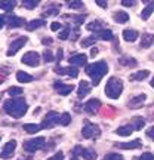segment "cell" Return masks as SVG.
I'll return each mask as SVG.
<instances>
[{
	"label": "cell",
	"instance_id": "6da1fadb",
	"mask_svg": "<svg viewBox=\"0 0 154 160\" xmlns=\"http://www.w3.org/2000/svg\"><path fill=\"white\" fill-rule=\"evenodd\" d=\"M86 74L89 76L92 79V85H99V82L102 79L104 76L108 73V65L105 61H98V62H93V64H89L86 65Z\"/></svg>",
	"mask_w": 154,
	"mask_h": 160
},
{
	"label": "cell",
	"instance_id": "7a4b0ae2",
	"mask_svg": "<svg viewBox=\"0 0 154 160\" xmlns=\"http://www.w3.org/2000/svg\"><path fill=\"white\" fill-rule=\"evenodd\" d=\"M3 110L6 113L15 119H21L25 113H27V102L22 98H17V99H7L3 105Z\"/></svg>",
	"mask_w": 154,
	"mask_h": 160
},
{
	"label": "cell",
	"instance_id": "3957f363",
	"mask_svg": "<svg viewBox=\"0 0 154 160\" xmlns=\"http://www.w3.org/2000/svg\"><path fill=\"white\" fill-rule=\"evenodd\" d=\"M122 91H123V83L117 77H111L105 85V95L111 99H117L122 95Z\"/></svg>",
	"mask_w": 154,
	"mask_h": 160
},
{
	"label": "cell",
	"instance_id": "277c9868",
	"mask_svg": "<svg viewBox=\"0 0 154 160\" xmlns=\"http://www.w3.org/2000/svg\"><path fill=\"white\" fill-rule=\"evenodd\" d=\"M86 125L85 128L82 129V135L83 138L86 139H95L101 135V129H99V126L95 125V123H89V122H85Z\"/></svg>",
	"mask_w": 154,
	"mask_h": 160
},
{
	"label": "cell",
	"instance_id": "5b68a950",
	"mask_svg": "<svg viewBox=\"0 0 154 160\" xmlns=\"http://www.w3.org/2000/svg\"><path fill=\"white\" fill-rule=\"evenodd\" d=\"M45 145V138L43 137H37V138H31V139H27L24 142V148L25 151H30V153H36L37 150H40Z\"/></svg>",
	"mask_w": 154,
	"mask_h": 160
},
{
	"label": "cell",
	"instance_id": "8992f818",
	"mask_svg": "<svg viewBox=\"0 0 154 160\" xmlns=\"http://www.w3.org/2000/svg\"><path fill=\"white\" fill-rule=\"evenodd\" d=\"M59 119H61V116L58 114L57 111H49V113L45 116L43 122H42V128H43V129L53 128L55 123H59Z\"/></svg>",
	"mask_w": 154,
	"mask_h": 160
},
{
	"label": "cell",
	"instance_id": "52a82bcc",
	"mask_svg": "<svg viewBox=\"0 0 154 160\" xmlns=\"http://www.w3.org/2000/svg\"><path fill=\"white\" fill-rule=\"evenodd\" d=\"M21 61H22V64H25V65H30V67H37V65L40 64V55L37 53V52H34V51H30V52H27L22 58H21Z\"/></svg>",
	"mask_w": 154,
	"mask_h": 160
},
{
	"label": "cell",
	"instance_id": "ba28073f",
	"mask_svg": "<svg viewBox=\"0 0 154 160\" xmlns=\"http://www.w3.org/2000/svg\"><path fill=\"white\" fill-rule=\"evenodd\" d=\"M27 40H28V39H27L25 36H22V37H18V39L13 40V42L11 43V46H9L7 52H6V53H7V57H13V55H15V53H17V52L19 51V49H21L25 43H27Z\"/></svg>",
	"mask_w": 154,
	"mask_h": 160
},
{
	"label": "cell",
	"instance_id": "9c48e42d",
	"mask_svg": "<svg viewBox=\"0 0 154 160\" xmlns=\"http://www.w3.org/2000/svg\"><path fill=\"white\" fill-rule=\"evenodd\" d=\"M15 148H17V142L12 139V141H9V142H6L5 148L2 150V153H0V157L2 159H11L12 156H13V153H15Z\"/></svg>",
	"mask_w": 154,
	"mask_h": 160
},
{
	"label": "cell",
	"instance_id": "30bf717a",
	"mask_svg": "<svg viewBox=\"0 0 154 160\" xmlns=\"http://www.w3.org/2000/svg\"><path fill=\"white\" fill-rule=\"evenodd\" d=\"M68 62L71 64V67H76V68H79L80 65H86V62H87V57H86L85 53H77V55H73V57H70Z\"/></svg>",
	"mask_w": 154,
	"mask_h": 160
},
{
	"label": "cell",
	"instance_id": "8fae6325",
	"mask_svg": "<svg viewBox=\"0 0 154 160\" xmlns=\"http://www.w3.org/2000/svg\"><path fill=\"white\" fill-rule=\"evenodd\" d=\"M53 88L57 89V92L59 93V95H68V93H71V92L74 91L76 86L73 85H64V83H61V82H57L55 85H53Z\"/></svg>",
	"mask_w": 154,
	"mask_h": 160
},
{
	"label": "cell",
	"instance_id": "7c38bea8",
	"mask_svg": "<svg viewBox=\"0 0 154 160\" xmlns=\"http://www.w3.org/2000/svg\"><path fill=\"white\" fill-rule=\"evenodd\" d=\"M99 107H101V101L99 99H89L85 104V111L86 113H91V114H97Z\"/></svg>",
	"mask_w": 154,
	"mask_h": 160
},
{
	"label": "cell",
	"instance_id": "4fadbf2b",
	"mask_svg": "<svg viewBox=\"0 0 154 160\" xmlns=\"http://www.w3.org/2000/svg\"><path fill=\"white\" fill-rule=\"evenodd\" d=\"M5 24L7 25V27L15 28V27H21V25H24V19L22 18L15 17V15H7V17H5Z\"/></svg>",
	"mask_w": 154,
	"mask_h": 160
},
{
	"label": "cell",
	"instance_id": "5bb4252c",
	"mask_svg": "<svg viewBox=\"0 0 154 160\" xmlns=\"http://www.w3.org/2000/svg\"><path fill=\"white\" fill-rule=\"evenodd\" d=\"M141 139H133L131 142H116V147L122 150H132V148H141Z\"/></svg>",
	"mask_w": 154,
	"mask_h": 160
},
{
	"label": "cell",
	"instance_id": "9a60e30c",
	"mask_svg": "<svg viewBox=\"0 0 154 160\" xmlns=\"http://www.w3.org/2000/svg\"><path fill=\"white\" fill-rule=\"evenodd\" d=\"M55 73H58V74H67L70 77H77L79 76V68H76V67H65V68L55 67Z\"/></svg>",
	"mask_w": 154,
	"mask_h": 160
},
{
	"label": "cell",
	"instance_id": "2e32d148",
	"mask_svg": "<svg viewBox=\"0 0 154 160\" xmlns=\"http://www.w3.org/2000/svg\"><path fill=\"white\" fill-rule=\"evenodd\" d=\"M91 85L86 82V80H80L79 88H77V93H79V98H85L89 92H91Z\"/></svg>",
	"mask_w": 154,
	"mask_h": 160
},
{
	"label": "cell",
	"instance_id": "e0dca14e",
	"mask_svg": "<svg viewBox=\"0 0 154 160\" xmlns=\"http://www.w3.org/2000/svg\"><path fill=\"white\" fill-rule=\"evenodd\" d=\"M144 102H145V95L142 93V95H138V97L132 98V101H129L127 105H129L131 108H139Z\"/></svg>",
	"mask_w": 154,
	"mask_h": 160
},
{
	"label": "cell",
	"instance_id": "ac0fdd59",
	"mask_svg": "<svg viewBox=\"0 0 154 160\" xmlns=\"http://www.w3.org/2000/svg\"><path fill=\"white\" fill-rule=\"evenodd\" d=\"M139 37V33H138L137 30H125L123 31V39L126 40V42H135V40Z\"/></svg>",
	"mask_w": 154,
	"mask_h": 160
},
{
	"label": "cell",
	"instance_id": "d6986e66",
	"mask_svg": "<svg viewBox=\"0 0 154 160\" xmlns=\"http://www.w3.org/2000/svg\"><path fill=\"white\" fill-rule=\"evenodd\" d=\"M132 132H133L132 125H125V126H120V128H117L116 133H117V135H120V137H129Z\"/></svg>",
	"mask_w": 154,
	"mask_h": 160
},
{
	"label": "cell",
	"instance_id": "ffe728a7",
	"mask_svg": "<svg viewBox=\"0 0 154 160\" xmlns=\"http://www.w3.org/2000/svg\"><path fill=\"white\" fill-rule=\"evenodd\" d=\"M113 18H114L116 22H119V24H125L129 21V15H127L125 11H117Z\"/></svg>",
	"mask_w": 154,
	"mask_h": 160
},
{
	"label": "cell",
	"instance_id": "44dd1931",
	"mask_svg": "<svg viewBox=\"0 0 154 160\" xmlns=\"http://www.w3.org/2000/svg\"><path fill=\"white\" fill-rule=\"evenodd\" d=\"M45 25V21L43 19H33L27 24V30L28 31H33V30H37V28H42Z\"/></svg>",
	"mask_w": 154,
	"mask_h": 160
},
{
	"label": "cell",
	"instance_id": "7402d4cb",
	"mask_svg": "<svg viewBox=\"0 0 154 160\" xmlns=\"http://www.w3.org/2000/svg\"><path fill=\"white\" fill-rule=\"evenodd\" d=\"M82 157L86 160H95L97 159V151L93 148H83L82 151Z\"/></svg>",
	"mask_w": 154,
	"mask_h": 160
},
{
	"label": "cell",
	"instance_id": "603a6c76",
	"mask_svg": "<svg viewBox=\"0 0 154 160\" xmlns=\"http://www.w3.org/2000/svg\"><path fill=\"white\" fill-rule=\"evenodd\" d=\"M17 80L18 82H21V83H28L33 80V76H30L28 73H25V71H18L17 73Z\"/></svg>",
	"mask_w": 154,
	"mask_h": 160
},
{
	"label": "cell",
	"instance_id": "cb8c5ba5",
	"mask_svg": "<svg viewBox=\"0 0 154 160\" xmlns=\"http://www.w3.org/2000/svg\"><path fill=\"white\" fill-rule=\"evenodd\" d=\"M153 43H154V36L145 33V34L142 36V40H141V46H142V48H150Z\"/></svg>",
	"mask_w": 154,
	"mask_h": 160
},
{
	"label": "cell",
	"instance_id": "d4e9b609",
	"mask_svg": "<svg viewBox=\"0 0 154 160\" xmlns=\"http://www.w3.org/2000/svg\"><path fill=\"white\" fill-rule=\"evenodd\" d=\"M98 37L101 40H113V31L111 30H108V28H104V30H101L99 33H98Z\"/></svg>",
	"mask_w": 154,
	"mask_h": 160
},
{
	"label": "cell",
	"instance_id": "484cf974",
	"mask_svg": "<svg viewBox=\"0 0 154 160\" xmlns=\"http://www.w3.org/2000/svg\"><path fill=\"white\" fill-rule=\"evenodd\" d=\"M154 12V2H150L148 3V6L145 8L142 11V13H141V17H142V19H148L150 18V15Z\"/></svg>",
	"mask_w": 154,
	"mask_h": 160
},
{
	"label": "cell",
	"instance_id": "4316f807",
	"mask_svg": "<svg viewBox=\"0 0 154 160\" xmlns=\"http://www.w3.org/2000/svg\"><path fill=\"white\" fill-rule=\"evenodd\" d=\"M147 76H148V71L147 70H141V71H137V73H133V74L131 76V80H144L147 79Z\"/></svg>",
	"mask_w": 154,
	"mask_h": 160
},
{
	"label": "cell",
	"instance_id": "83f0119b",
	"mask_svg": "<svg viewBox=\"0 0 154 160\" xmlns=\"http://www.w3.org/2000/svg\"><path fill=\"white\" fill-rule=\"evenodd\" d=\"M42 129V125H34V123H30V125H24V131L28 132V133H37Z\"/></svg>",
	"mask_w": 154,
	"mask_h": 160
},
{
	"label": "cell",
	"instance_id": "f1b7e54d",
	"mask_svg": "<svg viewBox=\"0 0 154 160\" xmlns=\"http://www.w3.org/2000/svg\"><path fill=\"white\" fill-rule=\"evenodd\" d=\"M15 5H17V2H13V0H7V2H0V8H2V9H5L6 12L12 11V9L15 8Z\"/></svg>",
	"mask_w": 154,
	"mask_h": 160
},
{
	"label": "cell",
	"instance_id": "f546056e",
	"mask_svg": "<svg viewBox=\"0 0 154 160\" xmlns=\"http://www.w3.org/2000/svg\"><path fill=\"white\" fill-rule=\"evenodd\" d=\"M132 123H133V125H132L133 131H135V129H137V131H139V129H142L144 125H145L142 117H137V119H133V120H132Z\"/></svg>",
	"mask_w": 154,
	"mask_h": 160
},
{
	"label": "cell",
	"instance_id": "4dcf8cb0",
	"mask_svg": "<svg viewBox=\"0 0 154 160\" xmlns=\"http://www.w3.org/2000/svg\"><path fill=\"white\" fill-rule=\"evenodd\" d=\"M86 30L87 31H101V24L95 21V22H89L86 25Z\"/></svg>",
	"mask_w": 154,
	"mask_h": 160
},
{
	"label": "cell",
	"instance_id": "1f68e13d",
	"mask_svg": "<svg viewBox=\"0 0 154 160\" xmlns=\"http://www.w3.org/2000/svg\"><path fill=\"white\" fill-rule=\"evenodd\" d=\"M95 42H97V39H95L93 36H91V37H86V39L82 40V43H80V45L83 46V48H89V46H92Z\"/></svg>",
	"mask_w": 154,
	"mask_h": 160
},
{
	"label": "cell",
	"instance_id": "d6a6232c",
	"mask_svg": "<svg viewBox=\"0 0 154 160\" xmlns=\"http://www.w3.org/2000/svg\"><path fill=\"white\" fill-rule=\"evenodd\" d=\"M68 36H70V28L68 27H64V28L58 33V39L59 40H67L68 39Z\"/></svg>",
	"mask_w": 154,
	"mask_h": 160
},
{
	"label": "cell",
	"instance_id": "836d02e7",
	"mask_svg": "<svg viewBox=\"0 0 154 160\" xmlns=\"http://www.w3.org/2000/svg\"><path fill=\"white\" fill-rule=\"evenodd\" d=\"M7 93H9L11 97H18V95L22 93V89H21V88H17V86H12V88L7 89Z\"/></svg>",
	"mask_w": 154,
	"mask_h": 160
},
{
	"label": "cell",
	"instance_id": "e575fe53",
	"mask_svg": "<svg viewBox=\"0 0 154 160\" xmlns=\"http://www.w3.org/2000/svg\"><path fill=\"white\" fill-rule=\"evenodd\" d=\"M70 122H71V116H70L68 113H64V114L61 116V119H59V123L62 126H68Z\"/></svg>",
	"mask_w": 154,
	"mask_h": 160
},
{
	"label": "cell",
	"instance_id": "d590c367",
	"mask_svg": "<svg viewBox=\"0 0 154 160\" xmlns=\"http://www.w3.org/2000/svg\"><path fill=\"white\" fill-rule=\"evenodd\" d=\"M22 3H24V8H25V9H34L36 6L39 5V2H37V0H31V2H28V0H24Z\"/></svg>",
	"mask_w": 154,
	"mask_h": 160
},
{
	"label": "cell",
	"instance_id": "8d00e7d4",
	"mask_svg": "<svg viewBox=\"0 0 154 160\" xmlns=\"http://www.w3.org/2000/svg\"><path fill=\"white\" fill-rule=\"evenodd\" d=\"M43 61H45V62H51V61H53V53H52L51 51H45L43 52Z\"/></svg>",
	"mask_w": 154,
	"mask_h": 160
},
{
	"label": "cell",
	"instance_id": "74e56055",
	"mask_svg": "<svg viewBox=\"0 0 154 160\" xmlns=\"http://www.w3.org/2000/svg\"><path fill=\"white\" fill-rule=\"evenodd\" d=\"M104 160H125V159H123L120 154H117V153H110V154L105 156Z\"/></svg>",
	"mask_w": 154,
	"mask_h": 160
},
{
	"label": "cell",
	"instance_id": "f35d334b",
	"mask_svg": "<svg viewBox=\"0 0 154 160\" xmlns=\"http://www.w3.org/2000/svg\"><path fill=\"white\" fill-rule=\"evenodd\" d=\"M67 17L71 18L76 24H82L83 21H85V15H77V17H74V15H67Z\"/></svg>",
	"mask_w": 154,
	"mask_h": 160
},
{
	"label": "cell",
	"instance_id": "ab89813d",
	"mask_svg": "<svg viewBox=\"0 0 154 160\" xmlns=\"http://www.w3.org/2000/svg\"><path fill=\"white\" fill-rule=\"evenodd\" d=\"M68 6L71 9H80V8H83V2H70Z\"/></svg>",
	"mask_w": 154,
	"mask_h": 160
},
{
	"label": "cell",
	"instance_id": "60d3db41",
	"mask_svg": "<svg viewBox=\"0 0 154 160\" xmlns=\"http://www.w3.org/2000/svg\"><path fill=\"white\" fill-rule=\"evenodd\" d=\"M47 160H64V154L62 151H58V153H55L53 156H51Z\"/></svg>",
	"mask_w": 154,
	"mask_h": 160
},
{
	"label": "cell",
	"instance_id": "b9f144b4",
	"mask_svg": "<svg viewBox=\"0 0 154 160\" xmlns=\"http://www.w3.org/2000/svg\"><path fill=\"white\" fill-rule=\"evenodd\" d=\"M139 160H154V156L151 153H144V154H141Z\"/></svg>",
	"mask_w": 154,
	"mask_h": 160
},
{
	"label": "cell",
	"instance_id": "7bdbcfd3",
	"mask_svg": "<svg viewBox=\"0 0 154 160\" xmlns=\"http://www.w3.org/2000/svg\"><path fill=\"white\" fill-rule=\"evenodd\" d=\"M59 28H62L61 22H52L51 24V30H52V31H58Z\"/></svg>",
	"mask_w": 154,
	"mask_h": 160
},
{
	"label": "cell",
	"instance_id": "ee69618b",
	"mask_svg": "<svg viewBox=\"0 0 154 160\" xmlns=\"http://www.w3.org/2000/svg\"><path fill=\"white\" fill-rule=\"evenodd\" d=\"M122 5L123 6H133L135 5V2H133V0H123V2H122Z\"/></svg>",
	"mask_w": 154,
	"mask_h": 160
},
{
	"label": "cell",
	"instance_id": "f6af8a7d",
	"mask_svg": "<svg viewBox=\"0 0 154 160\" xmlns=\"http://www.w3.org/2000/svg\"><path fill=\"white\" fill-rule=\"evenodd\" d=\"M147 135H148V137L154 141V126H153V128H150L148 131H147Z\"/></svg>",
	"mask_w": 154,
	"mask_h": 160
},
{
	"label": "cell",
	"instance_id": "bcb514c9",
	"mask_svg": "<svg viewBox=\"0 0 154 160\" xmlns=\"http://www.w3.org/2000/svg\"><path fill=\"white\" fill-rule=\"evenodd\" d=\"M97 5L105 9V8H107V2H104V0H102V2H101V0H97Z\"/></svg>",
	"mask_w": 154,
	"mask_h": 160
},
{
	"label": "cell",
	"instance_id": "7dc6e473",
	"mask_svg": "<svg viewBox=\"0 0 154 160\" xmlns=\"http://www.w3.org/2000/svg\"><path fill=\"white\" fill-rule=\"evenodd\" d=\"M58 13V8H55V9H51V11L46 12V15H57Z\"/></svg>",
	"mask_w": 154,
	"mask_h": 160
},
{
	"label": "cell",
	"instance_id": "c3c4849f",
	"mask_svg": "<svg viewBox=\"0 0 154 160\" xmlns=\"http://www.w3.org/2000/svg\"><path fill=\"white\" fill-rule=\"evenodd\" d=\"M61 58H62V49H58V53H57V61L58 62L61 61Z\"/></svg>",
	"mask_w": 154,
	"mask_h": 160
},
{
	"label": "cell",
	"instance_id": "681fc988",
	"mask_svg": "<svg viewBox=\"0 0 154 160\" xmlns=\"http://www.w3.org/2000/svg\"><path fill=\"white\" fill-rule=\"evenodd\" d=\"M51 43H52V39H51V37H45V39H43V45L47 46V45H51Z\"/></svg>",
	"mask_w": 154,
	"mask_h": 160
},
{
	"label": "cell",
	"instance_id": "f907efd6",
	"mask_svg": "<svg viewBox=\"0 0 154 160\" xmlns=\"http://www.w3.org/2000/svg\"><path fill=\"white\" fill-rule=\"evenodd\" d=\"M98 55V49L97 48H92V51H91V57H97Z\"/></svg>",
	"mask_w": 154,
	"mask_h": 160
},
{
	"label": "cell",
	"instance_id": "816d5d0a",
	"mask_svg": "<svg viewBox=\"0 0 154 160\" xmlns=\"http://www.w3.org/2000/svg\"><path fill=\"white\" fill-rule=\"evenodd\" d=\"M3 24H5V17H3V15H0V28L3 27Z\"/></svg>",
	"mask_w": 154,
	"mask_h": 160
},
{
	"label": "cell",
	"instance_id": "f5cc1de1",
	"mask_svg": "<svg viewBox=\"0 0 154 160\" xmlns=\"http://www.w3.org/2000/svg\"><path fill=\"white\" fill-rule=\"evenodd\" d=\"M151 86L154 88V77H153V80H151Z\"/></svg>",
	"mask_w": 154,
	"mask_h": 160
},
{
	"label": "cell",
	"instance_id": "db71d44e",
	"mask_svg": "<svg viewBox=\"0 0 154 160\" xmlns=\"http://www.w3.org/2000/svg\"><path fill=\"white\" fill-rule=\"evenodd\" d=\"M22 160H31V159H22Z\"/></svg>",
	"mask_w": 154,
	"mask_h": 160
},
{
	"label": "cell",
	"instance_id": "11a10c76",
	"mask_svg": "<svg viewBox=\"0 0 154 160\" xmlns=\"http://www.w3.org/2000/svg\"><path fill=\"white\" fill-rule=\"evenodd\" d=\"M73 160H79V159H73Z\"/></svg>",
	"mask_w": 154,
	"mask_h": 160
}]
</instances>
